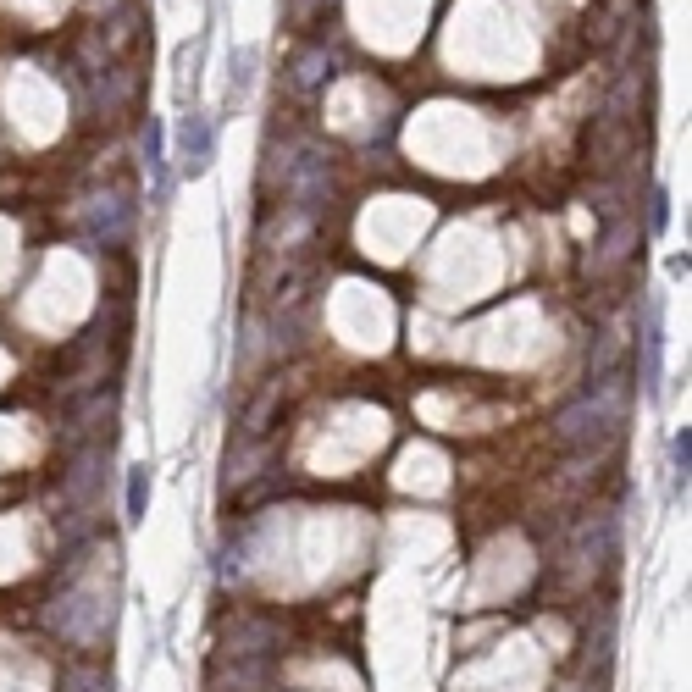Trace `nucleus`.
Listing matches in <instances>:
<instances>
[{
    "mask_svg": "<svg viewBox=\"0 0 692 692\" xmlns=\"http://www.w3.org/2000/svg\"><path fill=\"white\" fill-rule=\"evenodd\" d=\"M183 156H189V167H205V161L216 156V133L205 117H189V128H183Z\"/></svg>",
    "mask_w": 692,
    "mask_h": 692,
    "instance_id": "f257e3e1",
    "label": "nucleus"
},
{
    "mask_svg": "<svg viewBox=\"0 0 692 692\" xmlns=\"http://www.w3.org/2000/svg\"><path fill=\"white\" fill-rule=\"evenodd\" d=\"M144 499H150V471L128 477V521H144Z\"/></svg>",
    "mask_w": 692,
    "mask_h": 692,
    "instance_id": "f03ea898",
    "label": "nucleus"
},
{
    "mask_svg": "<svg viewBox=\"0 0 692 692\" xmlns=\"http://www.w3.org/2000/svg\"><path fill=\"white\" fill-rule=\"evenodd\" d=\"M670 460H676V471L687 477V460H692V438H687V427H681L676 438H670Z\"/></svg>",
    "mask_w": 692,
    "mask_h": 692,
    "instance_id": "7ed1b4c3",
    "label": "nucleus"
}]
</instances>
